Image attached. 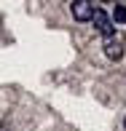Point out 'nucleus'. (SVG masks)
<instances>
[{
	"instance_id": "obj_1",
	"label": "nucleus",
	"mask_w": 126,
	"mask_h": 131,
	"mask_svg": "<svg viewBox=\"0 0 126 131\" xmlns=\"http://www.w3.org/2000/svg\"><path fill=\"white\" fill-rule=\"evenodd\" d=\"M89 21H94V29L102 32L105 38H110V35H113V19H110L102 8H94V14H91V19H89Z\"/></svg>"
},
{
	"instance_id": "obj_2",
	"label": "nucleus",
	"mask_w": 126,
	"mask_h": 131,
	"mask_svg": "<svg viewBox=\"0 0 126 131\" xmlns=\"http://www.w3.org/2000/svg\"><path fill=\"white\" fill-rule=\"evenodd\" d=\"M70 11H73V19L75 21H89L91 14H94V3H91V0H73Z\"/></svg>"
},
{
	"instance_id": "obj_3",
	"label": "nucleus",
	"mask_w": 126,
	"mask_h": 131,
	"mask_svg": "<svg viewBox=\"0 0 126 131\" xmlns=\"http://www.w3.org/2000/svg\"><path fill=\"white\" fill-rule=\"evenodd\" d=\"M102 48H105V56L107 59H113V62H118V59H123V46H121V40L115 38V35H110V38H105V43H102Z\"/></svg>"
},
{
	"instance_id": "obj_4",
	"label": "nucleus",
	"mask_w": 126,
	"mask_h": 131,
	"mask_svg": "<svg viewBox=\"0 0 126 131\" xmlns=\"http://www.w3.org/2000/svg\"><path fill=\"white\" fill-rule=\"evenodd\" d=\"M113 21L115 24H126V5H115L113 8Z\"/></svg>"
},
{
	"instance_id": "obj_5",
	"label": "nucleus",
	"mask_w": 126,
	"mask_h": 131,
	"mask_svg": "<svg viewBox=\"0 0 126 131\" xmlns=\"http://www.w3.org/2000/svg\"><path fill=\"white\" fill-rule=\"evenodd\" d=\"M105 3H113V0H105Z\"/></svg>"
},
{
	"instance_id": "obj_6",
	"label": "nucleus",
	"mask_w": 126,
	"mask_h": 131,
	"mask_svg": "<svg viewBox=\"0 0 126 131\" xmlns=\"http://www.w3.org/2000/svg\"><path fill=\"white\" fill-rule=\"evenodd\" d=\"M123 126H126V118H123Z\"/></svg>"
}]
</instances>
